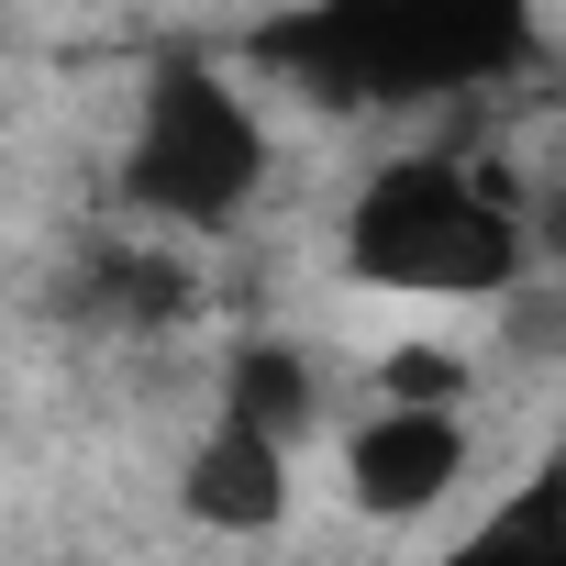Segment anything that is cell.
<instances>
[{"instance_id":"obj_1","label":"cell","mask_w":566,"mask_h":566,"mask_svg":"<svg viewBox=\"0 0 566 566\" xmlns=\"http://www.w3.org/2000/svg\"><path fill=\"white\" fill-rule=\"evenodd\" d=\"M345 277L389 301H511L533 277V200L489 156L411 145L345 200Z\"/></svg>"},{"instance_id":"obj_2","label":"cell","mask_w":566,"mask_h":566,"mask_svg":"<svg viewBox=\"0 0 566 566\" xmlns=\"http://www.w3.org/2000/svg\"><path fill=\"white\" fill-rule=\"evenodd\" d=\"M266 189V123L211 56H156L145 112L123 134V211L167 233H211Z\"/></svg>"},{"instance_id":"obj_3","label":"cell","mask_w":566,"mask_h":566,"mask_svg":"<svg viewBox=\"0 0 566 566\" xmlns=\"http://www.w3.org/2000/svg\"><path fill=\"white\" fill-rule=\"evenodd\" d=\"M301 45H323L312 67L345 101H433L522 45V0H323Z\"/></svg>"},{"instance_id":"obj_4","label":"cell","mask_w":566,"mask_h":566,"mask_svg":"<svg viewBox=\"0 0 566 566\" xmlns=\"http://www.w3.org/2000/svg\"><path fill=\"white\" fill-rule=\"evenodd\" d=\"M467 467H478L467 411H400V400H378V411L345 433V500H356L367 522H422V511H444V500L467 489Z\"/></svg>"},{"instance_id":"obj_5","label":"cell","mask_w":566,"mask_h":566,"mask_svg":"<svg viewBox=\"0 0 566 566\" xmlns=\"http://www.w3.org/2000/svg\"><path fill=\"white\" fill-rule=\"evenodd\" d=\"M178 511L200 533H277V522H290V444H266V433H244L222 411L178 455Z\"/></svg>"},{"instance_id":"obj_6","label":"cell","mask_w":566,"mask_h":566,"mask_svg":"<svg viewBox=\"0 0 566 566\" xmlns=\"http://www.w3.org/2000/svg\"><path fill=\"white\" fill-rule=\"evenodd\" d=\"M78 312L112 323V334H178L200 312V277L156 244V233H101L78 255Z\"/></svg>"},{"instance_id":"obj_7","label":"cell","mask_w":566,"mask_h":566,"mask_svg":"<svg viewBox=\"0 0 566 566\" xmlns=\"http://www.w3.org/2000/svg\"><path fill=\"white\" fill-rule=\"evenodd\" d=\"M433 566H566V455H544L511 500H489Z\"/></svg>"},{"instance_id":"obj_8","label":"cell","mask_w":566,"mask_h":566,"mask_svg":"<svg viewBox=\"0 0 566 566\" xmlns=\"http://www.w3.org/2000/svg\"><path fill=\"white\" fill-rule=\"evenodd\" d=\"M222 411H233L244 433H266V444H301V422L323 411V389H312V356H301V345H233Z\"/></svg>"},{"instance_id":"obj_9","label":"cell","mask_w":566,"mask_h":566,"mask_svg":"<svg viewBox=\"0 0 566 566\" xmlns=\"http://www.w3.org/2000/svg\"><path fill=\"white\" fill-rule=\"evenodd\" d=\"M467 389H478V367L455 345H389L378 356V400H400V411H467Z\"/></svg>"}]
</instances>
